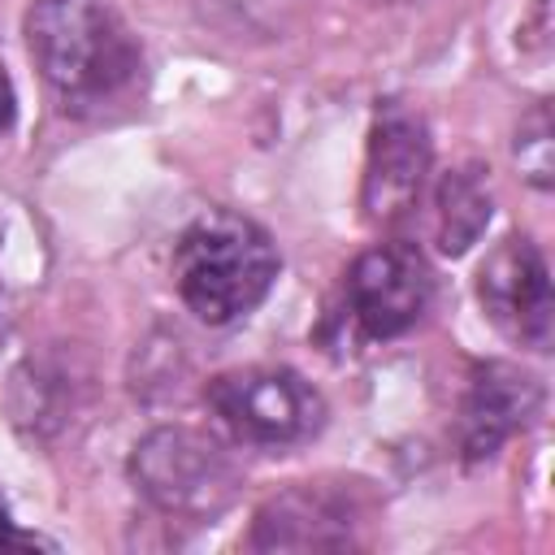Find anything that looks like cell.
Wrapping results in <instances>:
<instances>
[{"label":"cell","mask_w":555,"mask_h":555,"mask_svg":"<svg viewBox=\"0 0 555 555\" xmlns=\"http://www.w3.org/2000/svg\"><path fill=\"white\" fill-rule=\"evenodd\" d=\"M477 299L486 308V317L494 321V330H503L512 343L546 351L551 343V321H555V304H551V273L542 251L520 238L507 234L477 269Z\"/></svg>","instance_id":"obj_5"},{"label":"cell","mask_w":555,"mask_h":555,"mask_svg":"<svg viewBox=\"0 0 555 555\" xmlns=\"http://www.w3.org/2000/svg\"><path fill=\"white\" fill-rule=\"evenodd\" d=\"M278 278V251L269 234L234 212L199 217L173 251V286L182 304L208 321L225 325L251 312Z\"/></svg>","instance_id":"obj_2"},{"label":"cell","mask_w":555,"mask_h":555,"mask_svg":"<svg viewBox=\"0 0 555 555\" xmlns=\"http://www.w3.org/2000/svg\"><path fill=\"white\" fill-rule=\"evenodd\" d=\"M434 299V273L412 243L369 247L347 273L351 317L369 338H395L421 321Z\"/></svg>","instance_id":"obj_6"},{"label":"cell","mask_w":555,"mask_h":555,"mask_svg":"<svg viewBox=\"0 0 555 555\" xmlns=\"http://www.w3.org/2000/svg\"><path fill=\"white\" fill-rule=\"evenodd\" d=\"M542 408V386L533 373L486 360L468 373L464 399H460V451L468 464L490 460L512 434H520Z\"/></svg>","instance_id":"obj_9"},{"label":"cell","mask_w":555,"mask_h":555,"mask_svg":"<svg viewBox=\"0 0 555 555\" xmlns=\"http://www.w3.org/2000/svg\"><path fill=\"white\" fill-rule=\"evenodd\" d=\"M204 399L221 416V425L251 447H295L325 425L321 395L295 369H230L208 382Z\"/></svg>","instance_id":"obj_4"},{"label":"cell","mask_w":555,"mask_h":555,"mask_svg":"<svg viewBox=\"0 0 555 555\" xmlns=\"http://www.w3.org/2000/svg\"><path fill=\"white\" fill-rule=\"evenodd\" d=\"M516 160L533 186H551V108L538 104L516 130Z\"/></svg>","instance_id":"obj_11"},{"label":"cell","mask_w":555,"mask_h":555,"mask_svg":"<svg viewBox=\"0 0 555 555\" xmlns=\"http://www.w3.org/2000/svg\"><path fill=\"white\" fill-rule=\"evenodd\" d=\"M26 43L43 82L74 113L121 100L143 69L134 35L104 0H35Z\"/></svg>","instance_id":"obj_1"},{"label":"cell","mask_w":555,"mask_h":555,"mask_svg":"<svg viewBox=\"0 0 555 555\" xmlns=\"http://www.w3.org/2000/svg\"><path fill=\"white\" fill-rule=\"evenodd\" d=\"M9 546H48V542H39V538H30V533H17V525L9 520V512H4V503H0V551H9Z\"/></svg>","instance_id":"obj_12"},{"label":"cell","mask_w":555,"mask_h":555,"mask_svg":"<svg viewBox=\"0 0 555 555\" xmlns=\"http://www.w3.org/2000/svg\"><path fill=\"white\" fill-rule=\"evenodd\" d=\"M490 225V182L481 165H460L438 182V247L464 256Z\"/></svg>","instance_id":"obj_10"},{"label":"cell","mask_w":555,"mask_h":555,"mask_svg":"<svg viewBox=\"0 0 555 555\" xmlns=\"http://www.w3.org/2000/svg\"><path fill=\"white\" fill-rule=\"evenodd\" d=\"M429 173V130L425 121L403 104H382L373 134H369V160H364V217L373 225L403 221L425 186Z\"/></svg>","instance_id":"obj_7"},{"label":"cell","mask_w":555,"mask_h":555,"mask_svg":"<svg viewBox=\"0 0 555 555\" xmlns=\"http://www.w3.org/2000/svg\"><path fill=\"white\" fill-rule=\"evenodd\" d=\"M13 117H17V91H13V78L4 74V65H0V134L13 126Z\"/></svg>","instance_id":"obj_13"},{"label":"cell","mask_w":555,"mask_h":555,"mask_svg":"<svg viewBox=\"0 0 555 555\" xmlns=\"http://www.w3.org/2000/svg\"><path fill=\"white\" fill-rule=\"evenodd\" d=\"M356 499L334 486H291L251 520V551H347L356 546Z\"/></svg>","instance_id":"obj_8"},{"label":"cell","mask_w":555,"mask_h":555,"mask_svg":"<svg viewBox=\"0 0 555 555\" xmlns=\"http://www.w3.org/2000/svg\"><path fill=\"white\" fill-rule=\"evenodd\" d=\"M130 477L152 507L182 520L221 516L243 486L230 451L191 425H160L143 434L130 455Z\"/></svg>","instance_id":"obj_3"}]
</instances>
